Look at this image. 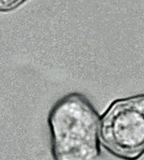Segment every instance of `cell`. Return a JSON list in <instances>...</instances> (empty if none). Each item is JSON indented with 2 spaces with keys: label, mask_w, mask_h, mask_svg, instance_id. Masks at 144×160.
Masks as SVG:
<instances>
[{
  "label": "cell",
  "mask_w": 144,
  "mask_h": 160,
  "mask_svg": "<svg viewBox=\"0 0 144 160\" xmlns=\"http://www.w3.org/2000/svg\"><path fill=\"white\" fill-rule=\"evenodd\" d=\"M101 116L82 93L60 98L48 115L54 160H99Z\"/></svg>",
  "instance_id": "1"
},
{
  "label": "cell",
  "mask_w": 144,
  "mask_h": 160,
  "mask_svg": "<svg viewBox=\"0 0 144 160\" xmlns=\"http://www.w3.org/2000/svg\"><path fill=\"white\" fill-rule=\"evenodd\" d=\"M101 145L122 160L144 154V93L112 102L101 116Z\"/></svg>",
  "instance_id": "2"
},
{
  "label": "cell",
  "mask_w": 144,
  "mask_h": 160,
  "mask_svg": "<svg viewBox=\"0 0 144 160\" xmlns=\"http://www.w3.org/2000/svg\"><path fill=\"white\" fill-rule=\"evenodd\" d=\"M28 0H0V12L7 13L13 11Z\"/></svg>",
  "instance_id": "3"
}]
</instances>
